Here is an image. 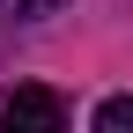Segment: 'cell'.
<instances>
[{
  "mask_svg": "<svg viewBox=\"0 0 133 133\" xmlns=\"http://www.w3.org/2000/svg\"><path fill=\"white\" fill-rule=\"evenodd\" d=\"M66 104L52 89H0V133H59Z\"/></svg>",
  "mask_w": 133,
  "mask_h": 133,
  "instance_id": "cell-1",
  "label": "cell"
},
{
  "mask_svg": "<svg viewBox=\"0 0 133 133\" xmlns=\"http://www.w3.org/2000/svg\"><path fill=\"white\" fill-rule=\"evenodd\" d=\"M96 133H133V96H104L96 104Z\"/></svg>",
  "mask_w": 133,
  "mask_h": 133,
  "instance_id": "cell-2",
  "label": "cell"
},
{
  "mask_svg": "<svg viewBox=\"0 0 133 133\" xmlns=\"http://www.w3.org/2000/svg\"><path fill=\"white\" fill-rule=\"evenodd\" d=\"M66 0H0V15L8 22H44V15H59Z\"/></svg>",
  "mask_w": 133,
  "mask_h": 133,
  "instance_id": "cell-3",
  "label": "cell"
}]
</instances>
